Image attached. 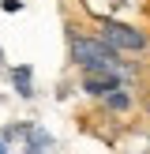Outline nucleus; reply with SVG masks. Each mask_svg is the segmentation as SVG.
<instances>
[{
    "mask_svg": "<svg viewBox=\"0 0 150 154\" xmlns=\"http://www.w3.org/2000/svg\"><path fill=\"white\" fill-rule=\"evenodd\" d=\"M68 49H71V60L82 68V72H124V60H120L116 49H109L105 42H98L94 34H68Z\"/></svg>",
    "mask_w": 150,
    "mask_h": 154,
    "instance_id": "obj_1",
    "label": "nucleus"
},
{
    "mask_svg": "<svg viewBox=\"0 0 150 154\" xmlns=\"http://www.w3.org/2000/svg\"><path fill=\"white\" fill-rule=\"evenodd\" d=\"M98 42H105L109 49L116 53H142L150 45V34L135 23H124V19H98Z\"/></svg>",
    "mask_w": 150,
    "mask_h": 154,
    "instance_id": "obj_2",
    "label": "nucleus"
},
{
    "mask_svg": "<svg viewBox=\"0 0 150 154\" xmlns=\"http://www.w3.org/2000/svg\"><path fill=\"white\" fill-rule=\"evenodd\" d=\"M120 87H124L120 72H82V94H90V98H105Z\"/></svg>",
    "mask_w": 150,
    "mask_h": 154,
    "instance_id": "obj_3",
    "label": "nucleus"
},
{
    "mask_svg": "<svg viewBox=\"0 0 150 154\" xmlns=\"http://www.w3.org/2000/svg\"><path fill=\"white\" fill-rule=\"evenodd\" d=\"M22 139H26V150H30V154H49V150H52V135L45 132V128L26 124V128H22Z\"/></svg>",
    "mask_w": 150,
    "mask_h": 154,
    "instance_id": "obj_4",
    "label": "nucleus"
},
{
    "mask_svg": "<svg viewBox=\"0 0 150 154\" xmlns=\"http://www.w3.org/2000/svg\"><path fill=\"white\" fill-rule=\"evenodd\" d=\"M128 4H135V0H82V8L94 19H116V11L128 8Z\"/></svg>",
    "mask_w": 150,
    "mask_h": 154,
    "instance_id": "obj_5",
    "label": "nucleus"
},
{
    "mask_svg": "<svg viewBox=\"0 0 150 154\" xmlns=\"http://www.w3.org/2000/svg\"><path fill=\"white\" fill-rule=\"evenodd\" d=\"M101 102H105V109H109V113H128V109H131V90L120 87V90H112V94H105Z\"/></svg>",
    "mask_w": 150,
    "mask_h": 154,
    "instance_id": "obj_6",
    "label": "nucleus"
},
{
    "mask_svg": "<svg viewBox=\"0 0 150 154\" xmlns=\"http://www.w3.org/2000/svg\"><path fill=\"white\" fill-rule=\"evenodd\" d=\"M30 75H34V72H30L26 64H19L11 72V83H15V90H19V98H34V83H30Z\"/></svg>",
    "mask_w": 150,
    "mask_h": 154,
    "instance_id": "obj_7",
    "label": "nucleus"
},
{
    "mask_svg": "<svg viewBox=\"0 0 150 154\" xmlns=\"http://www.w3.org/2000/svg\"><path fill=\"white\" fill-rule=\"evenodd\" d=\"M0 8L4 11H22V0H0Z\"/></svg>",
    "mask_w": 150,
    "mask_h": 154,
    "instance_id": "obj_8",
    "label": "nucleus"
},
{
    "mask_svg": "<svg viewBox=\"0 0 150 154\" xmlns=\"http://www.w3.org/2000/svg\"><path fill=\"white\" fill-rule=\"evenodd\" d=\"M0 154H8V147H4V143H0Z\"/></svg>",
    "mask_w": 150,
    "mask_h": 154,
    "instance_id": "obj_9",
    "label": "nucleus"
},
{
    "mask_svg": "<svg viewBox=\"0 0 150 154\" xmlns=\"http://www.w3.org/2000/svg\"><path fill=\"white\" fill-rule=\"evenodd\" d=\"M0 60H4V49H0Z\"/></svg>",
    "mask_w": 150,
    "mask_h": 154,
    "instance_id": "obj_10",
    "label": "nucleus"
}]
</instances>
